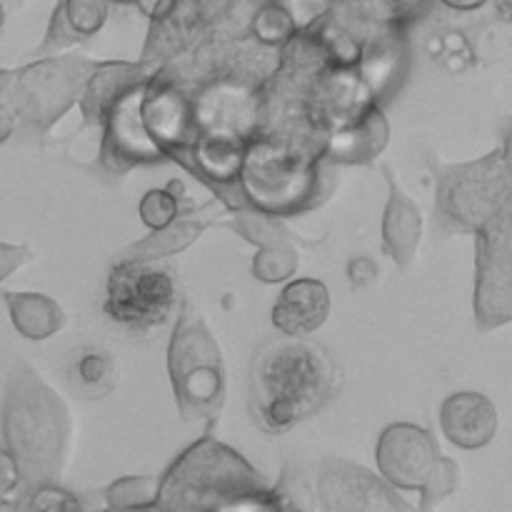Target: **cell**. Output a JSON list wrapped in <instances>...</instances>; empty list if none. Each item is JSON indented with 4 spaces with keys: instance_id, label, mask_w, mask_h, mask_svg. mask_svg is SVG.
<instances>
[{
    "instance_id": "obj_34",
    "label": "cell",
    "mask_w": 512,
    "mask_h": 512,
    "mask_svg": "<svg viewBox=\"0 0 512 512\" xmlns=\"http://www.w3.org/2000/svg\"><path fill=\"white\" fill-rule=\"evenodd\" d=\"M105 3H125V5H135L138 0H105Z\"/></svg>"
},
{
    "instance_id": "obj_9",
    "label": "cell",
    "mask_w": 512,
    "mask_h": 512,
    "mask_svg": "<svg viewBox=\"0 0 512 512\" xmlns=\"http://www.w3.org/2000/svg\"><path fill=\"white\" fill-rule=\"evenodd\" d=\"M320 508L333 512H370V510H413L390 483L365 468L345 460H325L318 470Z\"/></svg>"
},
{
    "instance_id": "obj_1",
    "label": "cell",
    "mask_w": 512,
    "mask_h": 512,
    "mask_svg": "<svg viewBox=\"0 0 512 512\" xmlns=\"http://www.w3.org/2000/svg\"><path fill=\"white\" fill-rule=\"evenodd\" d=\"M338 385L340 370L328 348L308 335H280L255 353L250 405L260 428L280 435L320 413Z\"/></svg>"
},
{
    "instance_id": "obj_11",
    "label": "cell",
    "mask_w": 512,
    "mask_h": 512,
    "mask_svg": "<svg viewBox=\"0 0 512 512\" xmlns=\"http://www.w3.org/2000/svg\"><path fill=\"white\" fill-rule=\"evenodd\" d=\"M155 68L140 63H128V60H108V63H95L83 93H80V113H83L85 128L103 130L113 105L128 93L135 85L148 83Z\"/></svg>"
},
{
    "instance_id": "obj_30",
    "label": "cell",
    "mask_w": 512,
    "mask_h": 512,
    "mask_svg": "<svg viewBox=\"0 0 512 512\" xmlns=\"http://www.w3.org/2000/svg\"><path fill=\"white\" fill-rule=\"evenodd\" d=\"M348 278L353 283V288H368L378 278V263L373 258H368V255H358V258H353L348 263Z\"/></svg>"
},
{
    "instance_id": "obj_26",
    "label": "cell",
    "mask_w": 512,
    "mask_h": 512,
    "mask_svg": "<svg viewBox=\"0 0 512 512\" xmlns=\"http://www.w3.org/2000/svg\"><path fill=\"white\" fill-rule=\"evenodd\" d=\"M270 498H273L275 510H310L315 508V493L313 485L305 480L303 473L298 470H285L283 478L278 480L275 488H270Z\"/></svg>"
},
{
    "instance_id": "obj_31",
    "label": "cell",
    "mask_w": 512,
    "mask_h": 512,
    "mask_svg": "<svg viewBox=\"0 0 512 512\" xmlns=\"http://www.w3.org/2000/svg\"><path fill=\"white\" fill-rule=\"evenodd\" d=\"M15 125H18V115L13 113L10 105L0 103V145L10 140V135L15 133Z\"/></svg>"
},
{
    "instance_id": "obj_8",
    "label": "cell",
    "mask_w": 512,
    "mask_h": 512,
    "mask_svg": "<svg viewBox=\"0 0 512 512\" xmlns=\"http://www.w3.org/2000/svg\"><path fill=\"white\" fill-rule=\"evenodd\" d=\"M475 320L493 330L512 320V208L475 233Z\"/></svg>"
},
{
    "instance_id": "obj_18",
    "label": "cell",
    "mask_w": 512,
    "mask_h": 512,
    "mask_svg": "<svg viewBox=\"0 0 512 512\" xmlns=\"http://www.w3.org/2000/svg\"><path fill=\"white\" fill-rule=\"evenodd\" d=\"M15 330L28 340H45L65 325V313L53 298L43 293H3Z\"/></svg>"
},
{
    "instance_id": "obj_4",
    "label": "cell",
    "mask_w": 512,
    "mask_h": 512,
    "mask_svg": "<svg viewBox=\"0 0 512 512\" xmlns=\"http://www.w3.org/2000/svg\"><path fill=\"white\" fill-rule=\"evenodd\" d=\"M168 375L178 413L185 423H215L223 413L228 378L213 330L190 300L180 305L178 323L168 345Z\"/></svg>"
},
{
    "instance_id": "obj_13",
    "label": "cell",
    "mask_w": 512,
    "mask_h": 512,
    "mask_svg": "<svg viewBox=\"0 0 512 512\" xmlns=\"http://www.w3.org/2000/svg\"><path fill=\"white\" fill-rule=\"evenodd\" d=\"M215 210H218L215 203L203 205V208H193V205L183 208L168 225L153 230L148 238H143L133 248L125 250L123 258L140 260V263H155V260H163L168 255L183 253L188 245H193L205 233V228L215 223H225L228 208H223V213H215Z\"/></svg>"
},
{
    "instance_id": "obj_14",
    "label": "cell",
    "mask_w": 512,
    "mask_h": 512,
    "mask_svg": "<svg viewBox=\"0 0 512 512\" xmlns=\"http://www.w3.org/2000/svg\"><path fill=\"white\" fill-rule=\"evenodd\" d=\"M383 175L390 190L383 215V253L393 258L398 268H410L423 238V210L403 193L388 165L383 168Z\"/></svg>"
},
{
    "instance_id": "obj_3",
    "label": "cell",
    "mask_w": 512,
    "mask_h": 512,
    "mask_svg": "<svg viewBox=\"0 0 512 512\" xmlns=\"http://www.w3.org/2000/svg\"><path fill=\"white\" fill-rule=\"evenodd\" d=\"M158 510H275L270 485L233 448L205 435L158 483Z\"/></svg>"
},
{
    "instance_id": "obj_15",
    "label": "cell",
    "mask_w": 512,
    "mask_h": 512,
    "mask_svg": "<svg viewBox=\"0 0 512 512\" xmlns=\"http://www.w3.org/2000/svg\"><path fill=\"white\" fill-rule=\"evenodd\" d=\"M328 313V285L313 278H300L285 285L275 300L270 320L283 335H310L328 320Z\"/></svg>"
},
{
    "instance_id": "obj_28",
    "label": "cell",
    "mask_w": 512,
    "mask_h": 512,
    "mask_svg": "<svg viewBox=\"0 0 512 512\" xmlns=\"http://www.w3.org/2000/svg\"><path fill=\"white\" fill-rule=\"evenodd\" d=\"M20 493H23V478H20L18 463L8 448H0V508L15 505Z\"/></svg>"
},
{
    "instance_id": "obj_25",
    "label": "cell",
    "mask_w": 512,
    "mask_h": 512,
    "mask_svg": "<svg viewBox=\"0 0 512 512\" xmlns=\"http://www.w3.org/2000/svg\"><path fill=\"white\" fill-rule=\"evenodd\" d=\"M460 485V465L455 463L453 458H445V455H438V460H435V465L430 468L428 478H425L423 488L418 490L420 498H423V503H420V508H433V505L443 503L445 498H450V495L458 490Z\"/></svg>"
},
{
    "instance_id": "obj_2",
    "label": "cell",
    "mask_w": 512,
    "mask_h": 512,
    "mask_svg": "<svg viewBox=\"0 0 512 512\" xmlns=\"http://www.w3.org/2000/svg\"><path fill=\"white\" fill-rule=\"evenodd\" d=\"M0 428L20 468L23 493L40 483H58L73 448V418L65 400L30 365H18L8 378Z\"/></svg>"
},
{
    "instance_id": "obj_17",
    "label": "cell",
    "mask_w": 512,
    "mask_h": 512,
    "mask_svg": "<svg viewBox=\"0 0 512 512\" xmlns=\"http://www.w3.org/2000/svg\"><path fill=\"white\" fill-rule=\"evenodd\" d=\"M390 128L383 110L373 108L368 115L358 120L350 128L340 130L338 135L328 140L325 148V163L328 165H350V163H370L383 153L388 145Z\"/></svg>"
},
{
    "instance_id": "obj_21",
    "label": "cell",
    "mask_w": 512,
    "mask_h": 512,
    "mask_svg": "<svg viewBox=\"0 0 512 512\" xmlns=\"http://www.w3.org/2000/svg\"><path fill=\"white\" fill-rule=\"evenodd\" d=\"M183 208H190L183 180H170L165 190H150L143 195L138 213L150 230H158L168 225Z\"/></svg>"
},
{
    "instance_id": "obj_19",
    "label": "cell",
    "mask_w": 512,
    "mask_h": 512,
    "mask_svg": "<svg viewBox=\"0 0 512 512\" xmlns=\"http://www.w3.org/2000/svg\"><path fill=\"white\" fill-rule=\"evenodd\" d=\"M115 380V360L105 350L98 348H80L75 358L70 360L68 383L78 398L98 400L113 393Z\"/></svg>"
},
{
    "instance_id": "obj_29",
    "label": "cell",
    "mask_w": 512,
    "mask_h": 512,
    "mask_svg": "<svg viewBox=\"0 0 512 512\" xmlns=\"http://www.w3.org/2000/svg\"><path fill=\"white\" fill-rule=\"evenodd\" d=\"M30 260H33V250L28 245L0 243V283L10 278L15 270L23 268L25 263H30Z\"/></svg>"
},
{
    "instance_id": "obj_20",
    "label": "cell",
    "mask_w": 512,
    "mask_h": 512,
    "mask_svg": "<svg viewBox=\"0 0 512 512\" xmlns=\"http://www.w3.org/2000/svg\"><path fill=\"white\" fill-rule=\"evenodd\" d=\"M225 225H230L233 233H238L240 238L258 245V248L260 245L275 243V240H293V235H290V230L285 228L278 215L260 213V210H228Z\"/></svg>"
},
{
    "instance_id": "obj_32",
    "label": "cell",
    "mask_w": 512,
    "mask_h": 512,
    "mask_svg": "<svg viewBox=\"0 0 512 512\" xmlns=\"http://www.w3.org/2000/svg\"><path fill=\"white\" fill-rule=\"evenodd\" d=\"M443 3L445 8L450 10H460V13H470V10H480L483 5H488L490 0H438Z\"/></svg>"
},
{
    "instance_id": "obj_10",
    "label": "cell",
    "mask_w": 512,
    "mask_h": 512,
    "mask_svg": "<svg viewBox=\"0 0 512 512\" xmlns=\"http://www.w3.org/2000/svg\"><path fill=\"white\" fill-rule=\"evenodd\" d=\"M438 440L413 423H395L383 430L375 450L385 483L398 490H420L438 460Z\"/></svg>"
},
{
    "instance_id": "obj_22",
    "label": "cell",
    "mask_w": 512,
    "mask_h": 512,
    "mask_svg": "<svg viewBox=\"0 0 512 512\" xmlns=\"http://www.w3.org/2000/svg\"><path fill=\"white\" fill-rule=\"evenodd\" d=\"M250 33L265 45H283L295 33L293 13L285 8L283 0H263L250 18Z\"/></svg>"
},
{
    "instance_id": "obj_7",
    "label": "cell",
    "mask_w": 512,
    "mask_h": 512,
    "mask_svg": "<svg viewBox=\"0 0 512 512\" xmlns=\"http://www.w3.org/2000/svg\"><path fill=\"white\" fill-rule=\"evenodd\" d=\"M178 300V285L168 268L120 258L110 268L105 315L130 333H150L165 325Z\"/></svg>"
},
{
    "instance_id": "obj_33",
    "label": "cell",
    "mask_w": 512,
    "mask_h": 512,
    "mask_svg": "<svg viewBox=\"0 0 512 512\" xmlns=\"http://www.w3.org/2000/svg\"><path fill=\"white\" fill-rule=\"evenodd\" d=\"M13 80L15 70H0V103L10 105V98H13Z\"/></svg>"
},
{
    "instance_id": "obj_23",
    "label": "cell",
    "mask_w": 512,
    "mask_h": 512,
    "mask_svg": "<svg viewBox=\"0 0 512 512\" xmlns=\"http://www.w3.org/2000/svg\"><path fill=\"white\" fill-rule=\"evenodd\" d=\"M160 478L153 475H128L105 490V505L115 510H148L158 498Z\"/></svg>"
},
{
    "instance_id": "obj_27",
    "label": "cell",
    "mask_w": 512,
    "mask_h": 512,
    "mask_svg": "<svg viewBox=\"0 0 512 512\" xmlns=\"http://www.w3.org/2000/svg\"><path fill=\"white\" fill-rule=\"evenodd\" d=\"M13 508L18 510H80L83 503L78 500V495L68 493L65 488H60L58 483H40L35 488L25 490L18 500H15Z\"/></svg>"
},
{
    "instance_id": "obj_6",
    "label": "cell",
    "mask_w": 512,
    "mask_h": 512,
    "mask_svg": "<svg viewBox=\"0 0 512 512\" xmlns=\"http://www.w3.org/2000/svg\"><path fill=\"white\" fill-rule=\"evenodd\" d=\"M93 60L83 55H53L15 70L10 108L28 128L45 133L80 100Z\"/></svg>"
},
{
    "instance_id": "obj_12",
    "label": "cell",
    "mask_w": 512,
    "mask_h": 512,
    "mask_svg": "<svg viewBox=\"0 0 512 512\" xmlns=\"http://www.w3.org/2000/svg\"><path fill=\"white\" fill-rule=\"evenodd\" d=\"M440 428L445 438L463 450L485 448L498 433V410L483 393L463 390L450 395L440 408Z\"/></svg>"
},
{
    "instance_id": "obj_24",
    "label": "cell",
    "mask_w": 512,
    "mask_h": 512,
    "mask_svg": "<svg viewBox=\"0 0 512 512\" xmlns=\"http://www.w3.org/2000/svg\"><path fill=\"white\" fill-rule=\"evenodd\" d=\"M298 270V250L293 240H275V243L260 245L258 255L253 258V278L263 283H283Z\"/></svg>"
},
{
    "instance_id": "obj_16",
    "label": "cell",
    "mask_w": 512,
    "mask_h": 512,
    "mask_svg": "<svg viewBox=\"0 0 512 512\" xmlns=\"http://www.w3.org/2000/svg\"><path fill=\"white\" fill-rule=\"evenodd\" d=\"M110 3L105 0H60L50 18L48 33L35 53L48 55L93 38L105 25Z\"/></svg>"
},
{
    "instance_id": "obj_35",
    "label": "cell",
    "mask_w": 512,
    "mask_h": 512,
    "mask_svg": "<svg viewBox=\"0 0 512 512\" xmlns=\"http://www.w3.org/2000/svg\"><path fill=\"white\" fill-rule=\"evenodd\" d=\"M5 25V10H3V3H0V30H3Z\"/></svg>"
},
{
    "instance_id": "obj_5",
    "label": "cell",
    "mask_w": 512,
    "mask_h": 512,
    "mask_svg": "<svg viewBox=\"0 0 512 512\" xmlns=\"http://www.w3.org/2000/svg\"><path fill=\"white\" fill-rule=\"evenodd\" d=\"M435 220L448 235H475L500 210L512 208L510 145L503 140L498 150L473 163L440 165L433 160Z\"/></svg>"
}]
</instances>
